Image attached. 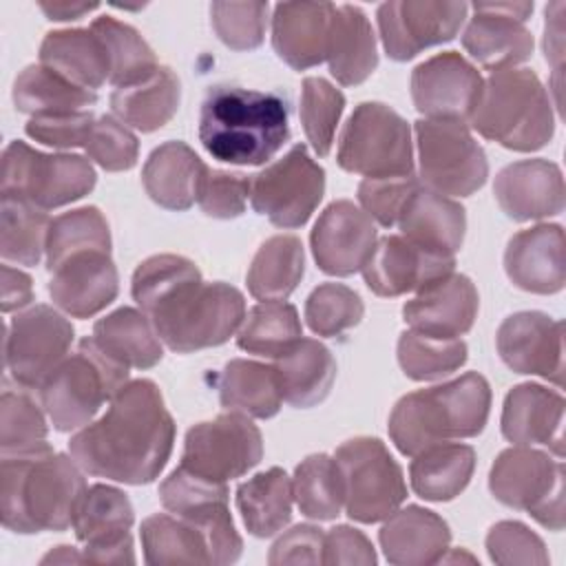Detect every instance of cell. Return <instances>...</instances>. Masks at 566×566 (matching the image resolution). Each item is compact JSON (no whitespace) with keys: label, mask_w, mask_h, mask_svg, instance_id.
<instances>
[{"label":"cell","mask_w":566,"mask_h":566,"mask_svg":"<svg viewBox=\"0 0 566 566\" xmlns=\"http://www.w3.org/2000/svg\"><path fill=\"white\" fill-rule=\"evenodd\" d=\"M130 292L159 340L177 354L223 345L245 318V298L234 285L206 283L199 268L179 254L142 261Z\"/></svg>","instance_id":"obj_1"},{"label":"cell","mask_w":566,"mask_h":566,"mask_svg":"<svg viewBox=\"0 0 566 566\" xmlns=\"http://www.w3.org/2000/svg\"><path fill=\"white\" fill-rule=\"evenodd\" d=\"M172 442L175 422L159 387L148 378H137L113 396L99 420L71 438L69 451L91 475L148 484L164 471Z\"/></svg>","instance_id":"obj_2"},{"label":"cell","mask_w":566,"mask_h":566,"mask_svg":"<svg viewBox=\"0 0 566 566\" xmlns=\"http://www.w3.org/2000/svg\"><path fill=\"white\" fill-rule=\"evenodd\" d=\"M86 491L80 464L49 444L27 453L2 455L0 515L2 526L31 535L66 531Z\"/></svg>","instance_id":"obj_3"},{"label":"cell","mask_w":566,"mask_h":566,"mask_svg":"<svg viewBox=\"0 0 566 566\" xmlns=\"http://www.w3.org/2000/svg\"><path fill=\"white\" fill-rule=\"evenodd\" d=\"M287 104L276 93L212 86L201 102L199 142L219 161L259 166L287 142Z\"/></svg>","instance_id":"obj_4"},{"label":"cell","mask_w":566,"mask_h":566,"mask_svg":"<svg viewBox=\"0 0 566 566\" xmlns=\"http://www.w3.org/2000/svg\"><path fill=\"white\" fill-rule=\"evenodd\" d=\"M491 411V387L469 371L444 385L402 396L389 416V438L405 455L433 444L482 433Z\"/></svg>","instance_id":"obj_5"},{"label":"cell","mask_w":566,"mask_h":566,"mask_svg":"<svg viewBox=\"0 0 566 566\" xmlns=\"http://www.w3.org/2000/svg\"><path fill=\"white\" fill-rule=\"evenodd\" d=\"M469 122L482 137L517 153L539 150L555 133L544 84L531 69L515 66L489 75Z\"/></svg>","instance_id":"obj_6"},{"label":"cell","mask_w":566,"mask_h":566,"mask_svg":"<svg viewBox=\"0 0 566 566\" xmlns=\"http://www.w3.org/2000/svg\"><path fill=\"white\" fill-rule=\"evenodd\" d=\"M128 382V367L108 358L88 336L42 382L40 400L57 431H73L93 420L99 407Z\"/></svg>","instance_id":"obj_7"},{"label":"cell","mask_w":566,"mask_h":566,"mask_svg":"<svg viewBox=\"0 0 566 566\" xmlns=\"http://www.w3.org/2000/svg\"><path fill=\"white\" fill-rule=\"evenodd\" d=\"M95 170L82 155L40 153L24 142H11L2 153L0 195L29 201L42 210L82 199L95 186Z\"/></svg>","instance_id":"obj_8"},{"label":"cell","mask_w":566,"mask_h":566,"mask_svg":"<svg viewBox=\"0 0 566 566\" xmlns=\"http://www.w3.org/2000/svg\"><path fill=\"white\" fill-rule=\"evenodd\" d=\"M338 166L365 179L413 175L409 124L387 104L363 102L349 115L336 153Z\"/></svg>","instance_id":"obj_9"},{"label":"cell","mask_w":566,"mask_h":566,"mask_svg":"<svg viewBox=\"0 0 566 566\" xmlns=\"http://www.w3.org/2000/svg\"><path fill=\"white\" fill-rule=\"evenodd\" d=\"M489 489L497 502L526 511L544 528H564L562 460L522 444L504 449L491 467Z\"/></svg>","instance_id":"obj_10"},{"label":"cell","mask_w":566,"mask_h":566,"mask_svg":"<svg viewBox=\"0 0 566 566\" xmlns=\"http://www.w3.org/2000/svg\"><path fill=\"white\" fill-rule=\"evenodd\" d=\"M334 460L340 469L345 511L360 524L387 520L407 497L400 464L378 438L343 442Z\"/></svg>","instance_id":"obj_11"},{"label":"cell","mask_w":566,"mask_h":566,"mask_svg":"<svg viewBox=\"0 0 566 566\" xmlns=\"http://www.w3.org/2000/svg\"><path fill=\"white\" fill-rule=\"evenodd\" d=\"M416 144L420 181L427 190L451 197H469L489 177L484 148L462 122L418 119Z\"/></svg>","instance_id":"obj_12"},{"label":"cell","mask_w":566,"mask_h":566,"mask_svg":"<svg viewBox=\"0 0 566 566\" xmlns=\"http://www.w3.org/2000/svg\"><path fill=\"white\" fill-rule=\"evenodd\" d=\"M325 192V170L303 144L250 179V203L279 228L307 223Z\"/></svg>","instance_id":"obj_13"},{"label":"cell","mask_w":566,"mask_h":566,"mask_svg":"<svg viewBox=\"0 0 566 566\" xmlns=\"http://www.w3.org/2000/svg\"><path fill=\"white\" fill-rule=\"evenodd\" d=\"M261 458V431L245 413L230 411L188 429L179 467L212 482H228L254 469Z\"/></svg>","instance_id":"obj_14"},{"label":"cell","mask_w":566,"mask_h":566,"mask_svg":"<svg viewBox=\"0 0 566 566\" xmlns=\"http://www.w3.org/2000/svg\"><path fill=\"white\" fill-rule=\"evenodd\" d=\"M159 500L166 511L188 520L203 533L210 564H234L241 557L243 542L228 509L226 482H212L177 467L161 482Z\"/></svg>","instance_id":"obj_15"},{"label":"cell","mask_w":566,"mask_h":566,"mask_svg":"<svg viewBox=\"0 0 566 566\" xmlns=\"http://www.w3.org/2000/svg\"><path fill=\"white\" fill-rule=\"evenodd\" d=\"M73 325L49 305L18 312L4 332V365L18 387L40 389L49 374L66 358Z\"/></svg>","instance_id":"obj_16"},{"label":"cell","mask_w":566,"mask_h":566,"mask_svg":"<svg viewBox=\"0 0 566 566\" xmlns=\"http://www.w3.org/2000/svg\"><path fill=\"white\" fill-rule=\"evenodd\" d=\"M467 2L391 0L378 7V31L385 53L407 62L420 51L449 42L467 20Z\"/></svg>","instance_id":"obj_17"},{"label":"cell","mask_w":566,"mask_h":566,"mask_svg":"<svg viewBox=\"0 0 566 566\" xmlns=\"http://www.w3.org/2000/svg\"><path fill=\"white\" fill-rule=\"evenodd\" d=\"M133 522L135 511L124 491L108 484L86 486L73 517L75 537L84 544V562L133 564Z\"/></svg>","instance_id":"obj_18"},{"label":"cell","mask_w":566,"mask_h":566,"mask_svg":"<svg viewBox=\"0 0 566 566\" xmlns=\"http://www.w3.org/2000/svg\"><path fill=\"white\" fill-rule=\"evenodd\" d=\"M482 86L480 71L455 51L438 53L411 73V99L424 119L469 122Z\"/></svg>","instance_id":"obj_19"},{"label":"cell","mask_w":566,"mask_h":566,"mask_svg":"<svg viewBox=\"0 0 566 566\" xmlns=\"http://www.w3.org/2000/svg\"><path fill=\"white\" fill-rule=\"evenodd\" d=\"M475 15L462 33V46L484 69L502 71L526 62L533 35L524 27L533 2H475Z\"/></svg>","instance_id":"obj_20"},{"label":"cell","mask_w":566,"mask_h":566,"mask_svg":"<svg viewBox=\"0 0 566 566\" xmlns=\"http://www.w3.org/2000/svg\"><path fill=\"white\" fill-rule=\"evenodd\" d=\"M455 259L409 241L402 234H389L376 241L363 276L367 287L378 296H400L420 292L427 285L449 276Z\"/></svg>","instance_id":"obj_21"},{"label":"cell","mask_w":566,"mask_h":566,"mask_svg":"<svg viewBox=\"0 0 566 566\" xmlns=\"http://www.w3.org/2000/svg\"><path fill=\"white\" fill-rule=\"evenodd\" d=\"M500 358L515 374H531L562 387L564 327L544 312H517L502 321L495 334Z\"/></svg>","instance_id":"obj_22"},{"label":"cell","mask_w":566,"mask_h":566,"mask_svg":"<svg viewBox=\"0 0 566 566\" xmlns=\"http://www.w3.org/2000/svg\"><path fill=\"white\" fill-rule=\"evenodd\" d=\"M378 232L367 212L347 199L329 203L310 234L312 254L321 272L349 276L367 263Z\"/></svg>","instance_id":"obj_23"},{"label":"cell","mask_w":566,"mask_h":566,"mask_svg":"<svg viewBox=\"0 0 566 566\" xmlns=\"http://www.w3.org/2000/svg\"><path fill=\"white\" fill-rule=\"evenodd\" d=\"M51 274V301L73 318L99 314L119 292V276L111 252L91 250L73 254Z\"/></svg>","instance_id":"obj_24"},{"label":"cell","mask_w":566,"mask_h":566,"mask_svg":"<svg viewBox=\"0 0 566 566\" xmlns=\"http://www.w3.org/2000/svg\"><path fill=\"white\" fill-rule=\"evenodd\" d=\"M495 201L513 221L555 217L564 210V177L548 159H522L504 166L493 184Z\"/></svg>","instance_id":"obj_25"},{"label":"cell","mask_w":566,"mask_h":566,"mask_svg":"<svg viewBox=\"0 0 566 566\" xmlns=\"http://www.w3.org/2000/svg\"><path fill=\"white\" fill-rule=\"evenodd\" d=\"M504 270L511 283L524 292H559L566 283L562 226L539 223L513 234L504 252Z\"/></svg>","instance_id":"obj_26"},{"label":"cell","mask_w":566,"mask_h":566,"mask_svg":"<svg viewBox=\"0 0 566 566\" xmlns=\"http://www.w3.org/2000/svg\"><path fill=\"white\" fill-rule=\"evenodd\" d=\"M478 290L464 274H449L402 305L405 323L438 338H460L478 316Z\"/></svg>","instance_id":"obj_27"},{"label":"cell","mask_w":566,"mask_h":566,"mask_svg":"<svg viewBox=\"0 0 566 566\" xmlns=\"http://www.w3.org/2000/svg\"><path fill=\"white\" fill-rule=\"evenodd\" d=\"M502 433L509 442L544 444L564 455V398L559 391L535 382L515 385L502 407Z\"/></svg>","instance_id":"obj_28"},{"label":"cell","mask_w":566,"mask_h":566,"mask_svg":"<svg viewBox=\"0 0 566 566\" xmlns=\"http://www.w3.org/2000/svg\"><path fill=\"white\" fill-rule=\"evenodd\" d=\"M336 4L332 2H281L272 15V46L296 71L327 60L329 29Z\"/></svg>","instance_id":"obj_29"},{"label":"cell","mask_w":566,"mask_h":566,"mask_svg":"<svg viewBox=\"0 0 566 566\" xmlns=\"http://www.w3.org/2000/svg\"><path fill=\"white\" fill-rule=\"evenodd\" d=\"M382 553L396 566L436 564L444 557L451 542L447 522L422 506L409 504L396 509L378 533Z\"/></svg>","instance_id":"obj_30"},{"label":"cell","mask_w":566,"mask_h":566,"mask_svg":"<svg viewBox=\"0 0 566 566\" xmlns=\"http://www.w3.org/2000/svg\"><path fill=\"white\" fill-rule=\"evenodd\" d=\"M208 166L184 142H166L157 146L142 170L146 195L166 210H188L199 195Z\"/></svg>","instance_id":"obj_31"},{"label":"cell","mask_w":566,"mask_h":566,"mask_svg":"<svg viewBox=\"0 0 566 566\" xmlns=\"http://www.w3.org/2000/svg\"><path fill=\"white\" fill-rule=\"evenodd\" d=\"M398 228L409 241L453 256L464 241L467 214L458 201L418 188L400 212Z\"/></svg>","instance_id":"obj_32"},{"label":"cell","mask_w":566,"mask_h":566,"mask_svg":"<svg viewBox=\"0 0 566 566\" xmlns=\"http://www.w3.org/2000/svg\"><path fill=\"white\" fill-rule=\"evenodd\" d=\"M272 367L283 400L296 409L323 402L336 378V360L332 352L314 338H298Z\"/></svg>","instance_id":"obj_33"},{"label":"cell","mask_w":566,"mask_h":566,"mask_svg":"<svg viewBox=\"0 0 566 566\" xmlns=\"http://www.w3.org/2000/svg\"><path fill=\"white\" fill-rule=\"evenodd\" d=\"M40 64L88 91L99 88L111 77L106 46L93 29L46 33L40 44Z\"/></svg>","instance_id":"obj_34"},{"label":"cell","mask_w":566,"mask_h":566,"mask_svg":"<svg viewBox=\"0 0 566 566\" xmlns=\"http://www.w3.org/2000/svg\"><path fill=\"white\" fill-rule=\"evenodd\" d=\"M327 64L329 73L343 86H356L365 82L378 66L374 29L367 15L354 4H340L334 11Z\"/></svg>","instance_id":"obj_35"},{"label":"cell","mask_w":566,"mask_h":566,"mask_svg":"<svg viewBox=\"0 0 566 566\" xmlns=\"http://www.w3.org/2000/svg\"><path fill=\"white\" fill-rule=\"evenodd\" d=\"M179 77L172 69L159 64L142 82L115 88L111 95V108L122 124L142 133H153L172 119L179 108Z\"/></svg>","instance_id":"obj_36"},{"label":"cell","mask_w":566,"mask_h":566,"mask_svg":"<svg viewBox=\"0 0 566 566\" xmlns=\"http://www.w3.org/2000/svg\"><path fill=\"white\" fill-rule=\"evenodd\" d=\"M95 345L115 363L135 369L155 367L164 352L150 318L135 307H119L93 325Z\"/></svg>","instance_id":"obj_37"},{"label":"cell","mask_w":566,"mask_h":566,"mask_svg":"<svg viewBox=\"0 0 566 566\" xmlns=\"http://www.w3.org/2000/svg\"><path fill=\"white\" fill-rule=\"evenodd\" d=\"M475 451L469 444L442 442L413 455L409 467L411 489L429 502H449L471 482Z\"/></svg>","instance_id":"obj_38"},{"label":"cell","mask_w":566,"mask_h":566,"mask_svg":"<svg viewBox=\"0 0 566 566\" xmlns=\"http://www.w3.org/2000/svg\"><path fill=\"white\" fill-rule=\"evenodd\" d=\"M292 480L290 475L272 467L245 480L237 489V509L243 524L254 537H272L292 520Z\"/></svg>","instance_id":"obj_39"},{"label":"cell","mask_w":566,"mask_h":566,"mask_svg":"<svg viewBox=\"0 0 566 566\" xmlns=\"http://www.w3.org/2000/svg\"><path fill=\"white\" fill-rule=\"evenodd\" d=\"M305 272L303 243L294 234H274L261 243L250 268L248 290L261 301H283L301 283Z\"/></svg>","instance_id":"obj_40"},{"label":"cell","mask_w":566,"mask_h":566,"mask_svg":"<svg viewBox=\"0 0 566 566\" xmlns=\"http://www.w3.org/2000/svg\"><path fill=\"white\" fill-rule=\"evenodd\" d=\"M219 400L226 409L250 418H272L279 413L283 396L272 365L234 358L219 376Z\"/></svg>","instance_id":"obj_41"},{"label":"cell","mask_w":566,"mask_h":566,"mask_svg":"<svg viewBox=\"0 0 566 566\" xmlns=\"http://www.w3.org/2000/svg\"><path fill=\"white\" fill-rule=\"evenodd\" d=\"M95 102V91L69 82L44 64L27 66L13 82V104L20 113H29L31 117L77 113Z\"/></svg>","instance_id":"obj_42"},{"label":"cell","mask_w":566,"mask_h":566,"mask_svg":"<svg viewBox=\"0 0 566 566\" xmlns=\"http://www.w3.org/2000/svg\"><path fill=\"white\" fill-rule=\"evenodd\" d=\"M146 564H210L203 533L184 517L157 513L142 522Z\"/></svg>","instance_id":"obj_43"},{"label":"cell","mask_w":566,"mask_h":566,"mask_svg":"<svg viewBox=\"0 0 566 566\" xmlns=\"http://www.w3.org/2000/svg\"><path fill=\"white\" fill-rule=\"evenodd\" d=\"M292 493L305 517L318 522L338 517L345 506V491L336 460L325 453L307 455L294 471Z\"/></svg>","instance_id":"obj_44"},{"label":"cell","mask_w":566,"mask_h":566,"mask_svg":"<svg viewBox=\"0 0 566 566\" xmlns=\"http://www.w3.org/2000/svg\"><path fill=\"white\" fill-rule=\"evenodd\" d=\"M301 336L303 327L296 307L283 301H265L245 314L237 345L248 354L279 358Z\"/></svg>","instance_id":"obj_45"},{"label":"cell","mask_w":566,"mask_h":566,"mask_svg":"<svg viewBox=\"0 0 566 566\" xmlns=\"http://www.w3.org/2000/svg\"><path fill=\"white\" fill-rule=\"evenodd\" d=\"M51 219L46 210L2 197L0 206V254L4 261L18 265H38L42 252L46 250Z\"/></svg>","instance_id":"obj_46"},{"label":"cell","mask_w":566,"mask_h":566,"mask_svg":"<svg viewBox=\"0 0 566 566\" xmlns=\"http://www.w3.org/2000/svg\"><path fill=\"white\" fill-rule=\"evenodd\" d=\"M111 252V230L95 206H84L55 217L46 234V268L53 272L69 256L80 252Z\"/></svg>","instance_id":"obj_47"},{"label":"cell","mask_w":566,"mask_h":566,"mask_svg":"<svg viewBox=\"0 0 566 566\" xmlns=\"http://www.w3.org/2000/svg\"><path fill=\"white\" fill-rule=\"evenodd\" d=\"M91 29L106 46L111 62L108 82L117 88L142 82L159 66L153 49L130 24H124L111 15H102L93 20Z\"/></svg>","instance_id":"obj_48"},{"label":"cell","mask_w":566,"mask_h":566,"mask_svg":"<svg viewBox=\"0 0 566 566\" xmlns=\"http://www.w3.org/2000/svg\"><path fill=\"white\" fill-rule=\"evenodd\" d=\"M398 363L411 380H436L467 363V345L460 338H438L416 329L398 338Z\"/></svg>","instance_id":"obj_49"},{"label":"cell","mask_w":566,"mask_h":566,"mask_svg":"<svg viewBox=\"0 0 566 566\" xmlns=\"http://www.w3.org/2000/svg\"><path fill=\"white\" fill-rule=\"evenodd\" d=\"M345 111V95L323 77H305L301 88V124L318 157H327L336 126Z\"/></svg>","instance_id":"obj_50"},{"label":"cell","mask_w":566,"mask_h":566,"mask_svg":"<svg viewBox=\"0 0 566 566\" xmlns=\"http://www.w3.org/2000/svg\"><path fill=\"white\" fill-rule=\"evenodd\" d=\"M46 420L38 402L22 389H4L0 398L2 455L27 453L46 447Z\"/></svg>","instance_id":"obj_51"},{"label":"cell","mask_w":566,"mask_h":566,"mask_svg":"<svg viewBox=\"0 0 566 566\" xmlns=\"http://www.w3.org/2000/svg\"><path fill=\"white\" fill-rule=\"evenodd\" d=\"M365 314L360 296L343 283H323L305 301V321L318 336H340Z\"/></svg>","instance_id":"obj_52"},{"label":"cell","mask_w":566,"mask_h":566,"mask_svg":"<svg viewBox=\"0 0 566 566\" xmlns=\"http://www.w3.org/2000/svg\"><path fill=\"white\" fill-rule=\"evenodd\" d=\"M210 22L228 49L252 51L265 35L268 2H212Z\"/></svg>","instance_id":"obj_53"},{"label":"cell","mask_w":566,"mask_h":566,"mask_svg":"<svg viewBox=\"0 0 566 566\" xmlns=\"http://www.w3.org/2000/svg\"><path fill=\"white\" fill-rule=\"evenodd\" d=\"M86 155L108 172L128 170L137 164V137L115 117L102 115L93 122L84 144Z\"/></svg>","instance_id":"obj_54"},{"label":"cell","mask_w":566,"mask_h":566,"mask_svg":"<svg viewBox=\"0 0 566 566\" xmlns=\"http://www.w3.org/2000/svg\"><path fill=\"white\" fill-rule=\"evenodd\" d=\"M420 188V181L409 177H385V179H363L358 186V201L369 219L380 226L391 228L398 223L409 197Z\"/></svg>","instance_id":"obj_55"},{"label":"cell","mask_w":566,"mask_h":566,"mask_svg":"<svg viewBox=\"0 0 566 566\" xmlns=\"http://www.w3.org/2000/svg\"><path fill=\"white\" fill-rule=\"evenodd\" d=\"M486 551L495 564H548V553L539 535L513 520L491 526L486 535Z\"/></svg>","instance_id":"obj_56"},{"label":"cell","mask_w":566,"mask_h":566,"mask_svg":"<svg viewBox=\"0 0 566 566\" xmlns=\"http://www.w3.org/2000/svg\"><path fill=\"white\" fill-rule=\"evenodd\" d=\"M250 199V179L243 175L208 168L199 186L197 203L212 219H234L245 212Z\"/></svg>","instance_id":"obj_57"},{"label":"cell","mask_w":566,"mask_h":566,"mask_svg":"<svg viewBox=\"0 0 566 566\" xmlns=\"http://www.w3.org/2000/svg\"><path fill=\"white\" fill-rule=\"evenodd\" d=\"M95 115L91 111L60 113V115H38L24 126L27 135L44 146L53 148H77L86 144Z\"/></svg>","instance_id":"obj_58"},{"label":"cell","mask_w":566,"mask_h":566,"mask_svg":"<svg viewBox=\"0 0 566 566\" xmlns=\"http://www.w3.org/2000/svg\"><path fill=\"white\" fill-rule=\"evenodd\" d=\"M325 533L312 524L292 526L283 533L270 548L268 562L272 566L281 564H323Z\"/></svg>","instance_id":"obj_59"},{"label":"cell","mask_w":566,"mask_h":566,"mask_svg":"<svg viewBox=\"0 0 566 566\" xmlns=\"http://www.w3.org/2000/svg\"><path fill=\"white\" fill-rule=\"evenodd\" d=\"M376 551L371 542L352 526H334L325 533V548H323V564H360L371 566L376 564Z\"/></svg>","instance_id":"obj_60"},{"label":"cell","mask_w":566,"mask_h":566,"mask_svg":"<svg viewBox=\"0 0 566 566\" xmlns=\"http://www.w3.org/2000/svg\"><path fill=\"white\" fill-rule=\"evenodd\" d=\"M0 272H2V303H0L2 312L9 314L29 305L33 301L31 276L7 263L0 268Z\"/></svg>","instance_id":"obj_61"},{"label":"cell","mask_w":566,"mask_h":566,"mask_svg":"<svg viewBox=\"0 0 566 566\" xmlns=\"http://www.w3.org/2000/svg\"><path fill=\"white\" fill-rule=\"evenodd\" d=\"M562 2H555L551 7H546V33H544V51H546V60L555 62V71L559 73V64H562Z\"/></svg>","instance_id":"obj_62"},{"label":"cell","mask_w":566,"mask_h":566,"mask_svg":"<svg viewBox=\"0 0 566 566\" xmlns=\"http://www.w3.org/2000/svg\"><path fill=\"white\" fill-rule=\"evenodd\" d=\"M99 4L97 2H69V0H53V2H40L42 13L49 20L55 22H66V20H77L91 11H95Z\"/></svg>","instance_id":"obj_63"},{"label":"cell","mask_w":566,"mask_h":566,"mask_svg":"<svg viewBox=\"0 0 566 566\" xmlns=\"http://www.w3.org/2000/svg\"><path fill=\"white\" fill-rule=\"evenodd\" d=\"M82 564L84 555L77 553L73 546H57L55 551H51L49 555L42 557V564Z\"/></svg>","instance_id":"obj_64"}]
</instances>
